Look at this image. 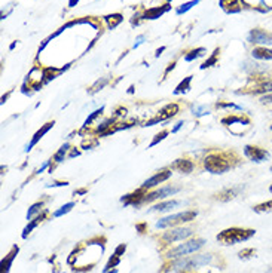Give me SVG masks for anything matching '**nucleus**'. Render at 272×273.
I'll return each instance as SVG.
<instances>
[{
  "instance_id": "obj_2",
  "label": "nucleus",
  "mask_w": 272,
  "mask_h": 273,
  "mask_svg": "<svg viewBox=\"0 0 272 273\" xmlns=\"http://www.w3.org/2000/svg\"><path fill=\"white\" fill-rule=\"evenodd\" d=\"M233 153H211L204 159V168L211 174H225L238 163V157Z\"/></svg>"
},
{
  "instance_id": "obj_50",
  "label": "nucleus",
  "mask_w": 272,
  "mask_h": 273,
  "mask_svg": "<svg viewBox=\"0 0 272 273\" xmlns=\"http://www.w3.org/2000/svg\"><path fill=\"white\" fill-rule=\"evenodd\" d=\"M269 192H271V193H272V184H271V186H269Z\"/></svg>"
},
{
  "instance_id": "obj_12",
  "label": "nucleus",
  "mask_w": 272,
  "mask_h": 273,
  "mask_svg": "<svg viewBox=\"0 0 272 273\" xmlns=\"http://www.w3.org/2000/svg\"><path fill=\"white\" fill-rule=\"evenodd\" d=\"M241 192H244V186L227 187V189H223V190H220L219 193H216V195H214V199H216V200H220V202H229V200L235 199L236 196H239Z\"/></svg>"
},
{
  "instance_id": "obj_14",
  "label": "nucleus",
  "mask_w": 272,
  "mask_h": 273,
  "mask_svg": "<svg viewBox=\"0 0 272 273\" xmlns=\"http://www.w3.org/2000/svg\"><path fill=\"white\" fill-rule=\"evenodd\" d=\"M251 120L248 116L245 115H230V116H226L222 119V125L225 126H230V125H239V126H250Z\"/></svg>"
},
{
  "instance_id": "obj_38",
  "label": "nucleus",
  "mask_w": 272,
  "mask_h": 273,
  "mask_svg": "<svg viewBox=\"0 0 272 273\" xmlns=\"http://www.w3.org/2000/svg\"><path fill=\"white\" fill-rule=\"evenodd\" d=\"M90 140V138H88ZM88 140H85L84 143H82V147L84 149H91V147H95L97 144H98V140H92V141H88Z\"/></svg>"
},
{
  "instance_id": "obj_1",
  "label": "nucleus",
  "mask_w": 272,
  "mask_h": 273,
  "mask_svg": "<svg viewBox=\"0 0 272 273\" xmlns=\"http://www.w3.org/2000/svg\"><path fill=\"white\" fill-rule=\"evenodd\" d=\"M214 255L213 254H199V255H192V257H180L174 258L162 266L159 273H184L190 272L195 269H199L202 266H207L213 261Z\"/></svg>"
},
{
  "instance_id": "obj_21",
  "label": "nucleus",
  "mask_w": 272,
  "mask_h": 273,
  "mask_svg": "<svg viewBox=\"0 0 272 273\" xmlns=\"http://www.w3.org/2000/svg\"><path fill=\"white\" fill-rule=\"evenodd\" d=\"M220 6L227 14H236V12L241 11L238 0H220Z\"/></svg>"
},
{
  "instance_id": "obj_52",
  "label": "nucleus",
  "mask_w": 272,
  "mask_h": 273,
  "mask_svg": "<svg viewBox=\"0 0 272 273\" xmlns=\"http://www.w3.org/2000/svg\"><path fill=\"white\" fill-rule=\"evenodd\" d=\"M271 129H272V125H271Z\"/></svg>"
},
{
  "instance_id": "obj_49",
  "label": "nucleus",
  "mask_w": 272,
  "mask_h": 273,
  "mask_svg": "<svg viewBox=\"0 0 272 273\" xmlns=\"http://www.w3.org/2000/svg\"><path fill=\"white\" fill-rule=\"evenodd\" d=\"M268 273H272V264L269 266V269H268Z\"/></svg>"
},
{
  "instance_id": "obj_4",
  "label": "nucleus",
  "mask_w": 272,
  "mask_h": 273,
  "mask_svg": "<svg viewBox=\"0 0 272 273\" xmlns=\"http://www.w3.org/2000/svg\"><path fill=\"white\" fill-rule=\"evenodd\" d=\"M205 239L202 237H196V239H192V240H187L184 243H180L179 246L176 248H171L168 252H167V258L170 260H174V258H180V257H186L187 254H192L198 249H201L204 245H205Z\"/></svg>"
},
{
  "instance_id": "obj_8",
  "label": "nucleus",
  "mask_w": 272,
  "mask_h": 273,
  "mask_svg": "<svg viewBox=\"0 0 272 273\" xmlns=\"http://www.w3.org/2000/svg\"><path fill=\"white\" fill-rule=\"evenodd\" d=\"M193 234V230L192 229H187V227H179V229H171L168 232H165L161 239L167 243H173V242H177V240H184L187 237H190Z\"/></svg>"
},
{
  "instance_id": "obj_10",
  "label": "nucleus",
  "mask_w": 272,
  "mask_h": 273,
  "mask_svg": "<svg viewBox=\"0 0 272 273\" xmlns=\"http://www.w3.org/2000/svg\"><path fill=\"white\" fill-rule=\"evenodd\" d=\"M171 168H165V169H161L159 172H156L153 177H150L149 180H146L143 184H141V189H144V190H150V189H153V187H156V186H159L161 183H164V181H167L170 177H171Z\"/></svg>"
},
{
  "instance_id": "obj_20",
  "label": "nucleus",
  "mask_w": 272,
  "mask_h": 273,
  "mask_svg": "<svg viewBox=\"0 0 272 273\" xmlns=\"http://www.w3.org/2000/svg\"><path fill=\"white\" fill-rule=\"evenodd\" d=\"M193 168H195V165L189 159H177L171 165V169H177L179 172H183V174H190L193 171Z\"/></svg>"
},
{
  "instance_id": "obj_17",
  "label": "nucleus",
  "mask_w": 272,
  "mask_h": 273,
  "mask_svg": "<svg viewBox=\"0 0 272 273\" xmlns=\"http://www.w3.org/2000/svg\"><path fill=\"white\" fill-rule=\"evenodd\" d=\"M181 205V200H177V199H171V200H165V202H159L156 205H153L150 208V212H168L177 206Z\"/></svg>"
},
{
  "instance_id": "obj_15",
  "label": "nucleus",
  "mask_w": 272,
  "mask_h": 273,
  "mask_svg": "<svg viewBox=\"0 0 272 273\" xmlns=\"http://www.w3.org/2000/svg\"><path fill=\"white\" fill-rule=\"evenodd\" d=\"M18 252H20V246L18 245L12 246V249L2 260V264H0V273H9L11 266H12V261L15 260V257L18 255Z\"/></svg>"
},
{
  "instance_id": "obj_48",
  "label": "nucleus",
  "mask_w": 272,
  "mask_h": 273,
  "mask_svg": "<svg viewBox=\"0 0 272 273\" xmlns=\"http://www.w3.org/2000/svg\"><path fill=\"white\" fill-rule=\"evenodd\" d=\"M107 273H118V269H112V270H109Z\"/></svg>"
},
{
  "instance_id": "obj_6",
  "label": "nucleus",
  "mask_w": 272,
  "mask_h": 273,
  "mask_svg": "<svg viewBox=\"0 0 272 273\" xmlns=\"http://www.w3.org/2000/svg\"><path fill=\"white\" fill-rule=\"evenodd\" d=\"M181 190V187L179 186H164L155 192H150V193H146L144 199H143V203H150V202H155V200H159V199H165L168 196H173L176 193H179Z\"/></svg>"
},
{
  "instance_id": "obj_3",
  "label": "nucleus",
  "mask_w": 272,
  "mask_h": 273,
  "mask_svg": "<svg viewBox=\"0 0 272 273\" xmlns=\"http://www.w3.org/2000/svg\"><path fill=\"white\" fill-rule=\"evenodd\" d=\"M256 234L254 229H244V227H229L222 230L217 234V242L222 245H235L239 242H245L248 239H251Z\"/></svg>"
},
{
  "instance_id": "obj_27",
  "label": "nucleus",
  "mask_w": 272,
  "mask_h": 273,
  "mask_svg": "<svg viewBox=\"0 0 272 273\" xmlns=\"http://www.w3.org/2000/svg\"><path fill=\"white\" fill-rule=\"evenodd\" d=\"M104 20H106V23H107V26H109V29H115V27H118L121 23H122V15L121 14H113V15H107V17H104Z\"/></svg>"
},
{
  "instance_id": "obj_40",
  "label": "nucleus",
  "mask_w": 272,
  "mask_h": 273,
  "mask_svg": "<svg viewBox=\"0 0 272 273\" xmlns=\"http://www.w3.org/2000/svg\"><path fill=\"white\" fill-rule=\"evenodd\" d=\"M262 104H272V94H266L260 98Z\"/></svg>"
},
{
  "instance_id": "obj_30",
  "label": "nucleus",
  "mask_w": 272,
  "mask_h": 273,
  "mask_svg": "<svg viewBox=\"0 0 272 273\" xmlns=\"http://www.w3.org/2000/svg\"><path fill=\"white\" fill-rule=\"evenodd\" d=\"M204 54H205V48H196V49H193V51H190L189 54L184 55V61L190 63V61H193V60L202 57Z\"/></svg>"
},
{
  "instance_id": "obj_19",
  "label": "nucleus",
  "mask_w": 272,
  "mask_h": 273,
  "mask_svg": "<svg viewBox=\"0 0 272 273\" xmlns=\"http://www.w3.org/2000/svg\"><path fill=\"white\" fill-rule=\"evenodd\" d=\"M170 5H164V6H156V8H150L143 14V20H156L161 18L167 11H170Z\"/></svg>"
},
{
  "instance_id": "obj_11",
  "label": "nucleus",
  "mask_w": 272,
  "mask_h": 273,
  "mask_svg": "<svg viewBox=\"0 0 272 273\" xmlns=\"http://www.w3.org/2000/svg\"><path fill=\"white\" fill-rule=\"evenodd\" d=\"M248 42L253 45H272V35L260 29H253L248 33Z\"/></svg>"
},
{
  "instance_id": "obj_34",
  "label": "nucleus",
  "mask_w": 272,
  "mask_h": 273,
  "mask_svg": "<svg viewBox=\"0 0 272 273\" xmlns=\"http://www.w3.org/2000/svg\"><path fill=\"white\" fill-rule=\"evenodd\" d=\"M256 249L254 248H244L238 252V258L239 260H250L251 257H254Z\"/></svg>"
},
{
  "instance_id": "obj_47",
  "label": "nucleus",
  "mask_w": 272,
  "mask_h": 273,
  "mask_svg": "<svg viewBox=\"0 0 272 273\" xmlns=\"http://www.w3.org/2000/svg\"><path fill=\"white\" fill-rule=\"evenodd\" d=\"M164 51H165V48H164V46H162V48H159V49L156 51V54H155V57H159V55H161V52H164Z\"/></svg>"
},
{
  "instance_id": "obj_44",
  "label": "nucleus",
  "mask_w": 272,
  "mask_h": 273,
  "mask_svg": "<svg viewBox=\"0 0 272 273\" xmlns=\"http://www.w3.org/2000/svg\"><path fill=\"white\" fill-rule=\"evenodd\" d=\"M79 155H81V152H79V150H75V149H73V150L70 152L69 157H75V156H79Z\"/></svg>"
},
{
  "instance_id": "obj_24",
  "label": "nucleus",
  "mask_w": 272,
  "mask_h": 273,
  "mask_svg": "<svg viewBox=\"0 0 272 273\" xmlns=\"http://www.w3.org/2000/svg\"><path fill=\"white\" fill-rule=\"evenodd\" d=\"M42 211H44V202H36V203H33V205L29 208V211H27V220L32 221V220H33L35 217H38Z\"/></svg>"
},
{
  "instance_id": "obj_31",
  "label": "nucleus",
  "mask_w": 272,
  "mask_h": 273,
  "mask_svg": "<svg viewBox=\"0 0 272 273\" xmlns=\"http://www.w3.org/2000/svg\"><path fill=\"white\" fill-rule=\"evenodd\" d=\"M73 206H75V202H69V203H66V205H63L60 209H57V211H54V214H52V217L54 218H58V217H63L64 214H67V212H70L72 209H73Z\"/></svg>"
},
{
  "instance_id": "obj_26",
  "label": "nucleus",
  "mask_w": 272,
  "mask_h": 273,
  "mask_svg": "<svg viewBox=\"0 0 272 273\" xmlns=\"http://www.w3.org/2000/svg\"><path fill=\"white\" fill-rule=\"evenodd\" d=\"M69 150H70V144L69 143H66V144H63L61 147H60V150L54 155V157L51 159V160H54L55 163H60V162H63L64 160V157H66V155L69 153Z\"/></svg>"
},
{
  "instance_id": "obj_42",
  "label": "nucleus",
  "mask_w": 272,
  "mask_h": 273,
  "mask_svg": "<svg viewBox=\"0 0 272 273\" xmlns=\"http://www.w3.org/2000/svg\"><path fill=\"white\" fill-rule=\"evenodd\" d=\"M144 39H146V36H144V35H140V36L137 38L136 43H134V49H136V48H138V46H140V45L143 43V40H144Z\"/></svg>"
},
{
  "instance_id": "obj_7",
  "label": "nucleus",
  "mask_w": 272,
  "mask_h": 273,
  "mask_svg": "<svg viewBox=\"0 0 272 273\" xmlns=\"http://www.w3.org/2000/svg\"><path fill=\"white\" fill-rule=\"evenodd\" d=\"M179 110H180V107H179V104H176V103H171V104H167L164 109H161L159 112H158V115L153 117V119H150V120H147L143 126H153L155 123H158V122H164V120H168V119H171V117H174L177 113H179Z\"/></svg>"
},
{
  "instance_id": "obj_28",
  "label": "nucleus",
  "mask_w": 272,
  "mask_h": 273,
  "mask_svg": "<svg viewBox=\"0 0 272 273\" xmlns=\"http://www.w3.org/2000/svg\"><path fill=\"white\" fill-rule=\"evenodd\" d=\"M253 211L257 212V214L272 212V199H271V200H266V202H262V203H259V205H254V206H253Z\"/></svg>"
},
{
  "instance_id": "obj_43",
  "label": "nucleus",
  "mask_w": 272,
  "mask_h": 273,
  "mask_svg": "<svg viewBox=\"0 0 272 273\" xmlns=\"http://www.w3.org/2000/svg\"><path fill=\"white\" fill-rule=\"evenodd\" d=\"M125 115H127V109H124V107L116 109V116H125Z\"/></svg>"
},
{
  "instance_id": "obj_16",
  "label": "nucleus",
  "mask_w": 272,
  "mask_h": 273,
  "mask_svg": "<svg viewBox=\"0 0 272 273\" xmlns=\"http://www.w3.org/2000/svg\"><path fill=\"white\" fill-rule=\"evenodd\" d=\"M54 125H55V122H54V120H52V122L45 123V125H44V126H42V128H41V129L33 135L32 141H30V143H29V146L26 147V152H30V150H32V149H33V147H35V146H36V144L44 138V135H45L49 129H52V128H54Z\"/></svg>"
},
{
  "instance_id": "obj_35",
  "label": "nucleus",
  "mask_w": 272,
  "mask_h": 273,
  "mask_svg": "<svg viewBox=\"0 0 272 273\" xmlns=\"http://www.w3.org/2000/svg\"><path fill=\"white\" fill-rule=\"evenodd\" d=\"M106 85H107V79H101V80H97V82H95V83H94V85H92V86H91L90 89H88V94H91V95H92V94H95V92L101 91V89H103V88H104Z\"/></svg>"
},
{
  "instance_id": "obj_45",
  "label": "nucleus",
  "mask_w": 272,
  "mask_h": 273,
  "mask_svg": "<svg viewBox=\"0 0 272 273\" xmlns=\"http://www.w3.org/2000/svg\"><path fill=\"white\" fill-rule=\"evenodd\" d=\"M78 3H79V0H69V6H70V8L76 6Z\"/></svg>"
},
{
  "instance_id": "obj_33",
  "label": "nucleus",
  "mask_w": 272,
  "mask_h": 273,
  "mask_svg": "<svg viewBox=\"0 0 272 273\" xmlns=\"http://www.w3.org/2000/svg\"><path fill=\"white\" fill-rule=\"evenodd\" d=\"M103 112H104V107H100V109H97V110H94L88 117H87V120H85V123H84V128H88L98 116H101L103 115Z\"/></svg>"
},
{
  "instance_id": "obj_32",
  "label": "nucleus",
  "mask_w": 272,
  "mask_h": 273,
  "mask_svg": "<svg viewBox=\"0 0 272 273\" xmlns=\"http://www.w3.org/2000/svg\"><path fill=\"white\" fill-rule=\"evenodd\" d=\"M199 3V0H190V2H186V3H183L180 8H177V15H181V14H186L187 11H190L193 6H196Z\"/></svg>"
},
{
  "instance_id": "obj_25",
  "label": "nucleus",
  "mask_w": 272,
  "mask_h": 273,
  "mask_svg": "<svg viewBox=\"0 0 272 273\" xmlns=\"http://www.w3.org/2000/svg\"><path fill=\"white\" fill-rule=\"evenodd\" d=\"M219 54H220V49L216 48L214 52L211 54V57H210L208 60H205V61L201 64V70H205V69H210V67L216 66V64H217V60H219Z\"/></svg>"
},
{
  "instance_id": "obj_36",
  "label": "nucleus",
  "mask_w": 272,
  "mask_h": 273,
  "mask_svg": "<svg viewBox=\"0 0 272 273\" xmlns=\"http://www.w3.org/2000/svg\"><path fill=\"white\" fill-rule=\"evenodd\" d=\"M170 134V131L168 129H164V131H161V132H158L156 135H155V138L152 140V143L149 144V147H155L156 144H159L162 140H165L167 138V135Z\"/></svg>"
},
{
  "instance_id": "obj_37",
  "label": "nucleus",
  "mask_w": 272,
  "mask_h": 273,
  "mask_svg": "<svg viewBox=\"0 0 272 273\" xmlns=\"http://www.w3.org/2000/svg\"><path fill=\"white\" fill-rule=\"evenodd\" d=\"M216 107H217V109H225V107H227V109L242 110V107H239V106H236V104H233V103H217V104H216Z\"/></svg>"
},
{
  "instance_id": "obj_18",
  "label": "nucleus",
  "mask_w": 272,
  "mask_h": 273,
  "mask_svg": "<svg viewBox=\"0 0 272 273\" xmlns=\"http://www.w3.org/2000/svg\"><path fill=\"white\" fill-rule=\"evenodd\" d=\"M46 215H48V211H46V209H44L38 217H35V218H33V220H32V221L24 227L23 234H21V236H23V239H27V236L33 232V229H36V227H38V226L45 220V217H46Z\"/></svg>"
},
{
  "instance_id": "obj_22",
  "label": "nucleus",
  "mask_w": 272,
  "mask_h": 273,
  "mask_svg": "<svg viewBox=\"0 0 272 273\" xmlns=\"http://www.w3.org/2000/svg\"><path fill=\"white\" fill-rule=\"evenodd\" d=\"M251 57L256 58V60H272V49H268V48H254L251 51Z\"/></svg>"
},
{
  "instance_id": "obj_53",
  "label": "nucleus",
  "mask_w": 272,
  "mask_h": 273,
  "mask_svg": "<svg viewBox=\"0 0 272 273\" xmlns=\"http://www.w3.org/2000/svg\"><path fill=\"white\" fill-rule=\"evenodd\" d=\"M271 171H272V166H271Z\"/></svg>"
},
{
  "instance_id": "obj_41",
  "label": "nucleus",
  "mask_w": 272,
  "mask_h": 273,
  "mask_svg": "<svg viewBox=\"0 0 272 273\" xmlns=\"http://www.w3.org/2000/svg\"><path fill=\"white\" fill-rule=\"evenodd\" d=\"M125 249H127V245H125V243H121L119 246H116V249H115V254H118V255H124Z\"/></svg>"
},
{
  "instance_id": "obj_51",
  "label": "nucleus",
  "mask_w": 272,
  "mask_h": 273,
  "mask_svg": "<svg viewBox=\"0 0 272 273\" xmlns=\"http://www.w3.org/2000/svg\"><path fill=\"white\" fill-rule=\"evenodd\" d=\"M167 2H168V3H170V2H173V0H167Z\"/></svg>"
},
{
  "instance_id": "obj_46",
  "label": "nucleus",
  "mask_w": 272,
  "mask_h": 273,
  "mask_svg": "<svg viewBox=\"0 0 272 273\" xmlns=\"http://www.w3.org/2000/svg\"><path fill=\"white\" fill-rule=\"evenodd\" d=\"M181 126H183V122H179V123H177V125L174 126V129H173V132H177V131H179V129H180Z\"/></svg>"
},
{
  "instance_id": "obj_5",
  "label": "nucleus",
  "mask_w": 272,
  "mask_h": 273,
  "mask_svg": "<svg viewBox=\"0 0 272 273\" xmlns=\"http://www.w3.org/2000/svg\"><path fill=\"white\" fill-rule=\"evenodd\" d=\"M198 212L196 211H184V212H179V214H173L168 217L161 218L159 221H156V227L158 229H168V227H174L183 223H189L193 221L196 218Z\"/></svg>"
},
{
  "instance_id": "obj_13",
  "label": "nucleus",
  "mask_w": 272,
  "mask_h": 273,
  "mask_svg": "<svg viewBox=\"0 0 272 273\" xmlns=\"http://www.w3.org/2000/svg\"><path fill=\"white\" fill-rule=\"evenodd\" d=\"M236 94H251V95H259V94H272V79L271 80H262L256 83L251 89L247 91H238Z\"/></svg>"
},
{
  "instance_id": "obj_9",
  "label": "nucleus",
  "mask_w": 272,
  "mask_h": 273,
  "mask_svg": "<svg viewBox=\"0 0 272 273\" xmlns=\"http://www.w3.org/2000/svg\"><path fill=\"white\" fill-rule=\"evenodd\" d=\"M244 155H245V157H248L250 160L256 162V163H260L269 157V152L266 149H262L259 146H251V144L244 147Z\"/></svg>"
},
{
  "instance_id": "obj_29",
  "label": "nucleus",
  "mask_w": 272,
  "mask_h": 273,
  "mask_svg": "<svg viewBox=\"0 0 272 273\" xmlns=\"http://www.w3.org/2000/svg\"><path fill=\"white\" fill-rule=\"evenodd\" d=\"M119 263H121V255H118V254H115V252H113V255H112V257L109 258V261L106 263V266H104L103 272H104V273H107L109 270L115 269Z\"/></svg>"
},
{
  "instance_id": "obj_23",
  "label": "nucleus",
  "mask_w": 272,
  "mask_h": 273,
  "mask_svg": "<svg viewBox=\"0 0 272 273\" xmlns=\"http://www.w3.org/2000/svg\"><path fill=\"white\" fill-rule=\"evenodd\" d=\"M192 78L193 76H187V78H184L179 85H177V88L174 89V94L176 95H180V94H184V92H187L189 89H190V82H192Z\"/></svg>"
},
{
  "instance_id": "obj_39",
  "label": "nucleus",
  "mask_w": 272,
  "mask_h": 273,
  "mask_svg": "<svg viewBox=\"0 0 272 273\" xmlns=\"http://www.w3.org/2000/svg\"><path fill=\"white\" fill-rule=\"evenodd\" d=\"M136 229L138 230L140 234H144V233L147 232V223H140V224L136 226Z\"/></svg>"
}]
</instances>
